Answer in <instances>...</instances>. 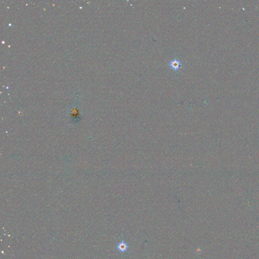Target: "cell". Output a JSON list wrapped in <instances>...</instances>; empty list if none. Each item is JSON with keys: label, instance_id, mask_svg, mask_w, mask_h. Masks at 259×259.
<instances>
[{"label": "cell", "instance_id": "cell-1", "mask_svg": "<svg viewBox=\"0 0 259 259\" xmlns=\"http://www.w3.org/2000/svg\"><path fill=\"white\" fill-rule=\"evenodd\" d=\"M128 244L126 242H125L124 241V240L119 242L116 246L117 250L119 252H126V250H128Z\"/></svg>", "mask_w": 259, "mask_h": 259}, {"label": "cell", "instance_id": "cell-2", "mask_svg": "<svg viewBox=\"0 0 259 259\" xmlns=\"http://www.w3.org/2000/svg\"><path fill=\"white\" fill-rule=\"evenodd\" d=\"M180 65H181L180 62L177 60H175L171 61V62L170 64V66L171 67V68L173 70H177L179 68Z\"/></svg>", "mask_w": 259, "mask_h": 259}]
</instances>
